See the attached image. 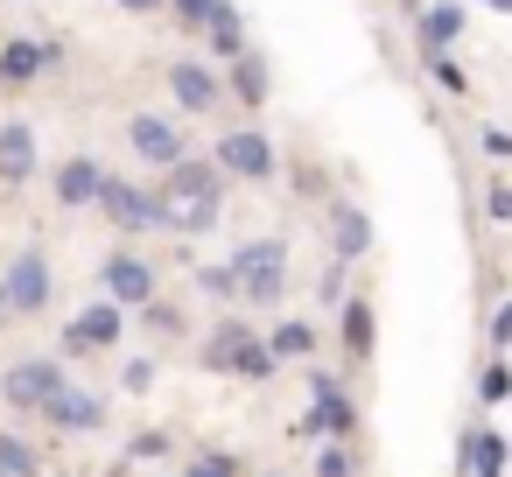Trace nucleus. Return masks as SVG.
<instances>
[{
    "mask_svg": "<svg viewBox=\"0 0 512 477\" xmlns=\"http://www.w3.org/2000/svg\"><path fill=\"white\" fill-rule=\"evenodd\" d=\"M218 169H225V176H246V183H267V176H274V148H267V134H253V127L225 134V141H218Z\"/></svg>",
    "mask_w": 512,
    "mask_h": 477,
    "instance_id": "0eeeda50",
    "label": "nucleus"
},
{
    "mask_svg": "<svg viewBox=\"0 0 512 477\" xmlns=\"http://www.w3.org/2000/svg\"><path fill=\"white\" fill-rule=\"evenodd\" d=\"M169 92H176V106H183V113H211L225 85H218L204 64H176V71H169Z\"/></svg>",
    "mask_w": 512,
    "mask_h": 477,
    "instance_id": "9b49d317",
    "label": "nucleus"
},
{
    "mask_svg": "<svg viewBox=\"0 0 512 477\" xmlns=\"http://www.w3.org/2000/svg\"><path fill=\"white\" fill-rule=\"evenodd\" d=\"M0 288H8V309H15V316H36V309L50 302V260H43V253H22Z\"/></svg>",
    "mask_w": 512,
    "mask_h": 477,
    "instance_id": "1a4fd4ad",
    "label": "nucleus"
},
{
    "mask_svg": "<svg viewBox=\"0 0 512 477\" xmlns=\"http://www.w3.org/2000/svg\"><path fill=\"white\" fill-rule=\"evenodd\" d=\"M246 337H253L246 316H218V330L204 337V372H225V379H232V358L246 351Z\"/></svg>",
    "mask_w": 512,
    "mask_h": 477,
    "instance_id": "ddd939ff",
    "label": "nucleus"
},
{
    "mask_svg": "<svg viewBox=\"0 0 512 477\" xmlns=\"http://www.w3.org/2000/svg\"><path fill=\"white\" fill-rule=\"evenodd\" d=\"M29 169H36V134L29 127H0V176L22 183Z\"/></svg>",
    "mask_w": 512,
    "mask_h": 477,
    "instance_id": "4468645a",
    "label": "nucleus"
},
{
    "mask_svg": "<svg viewBox=\"0 0 512 477\" xmlns=\"http://www.w3.org/2000/svg\"><path fill=\"white\" fill-rule=\"evenodd\" d=\"M330 232H337V253H344V260H358V253L372 246V225H365L358 211H337V218H330Z\"/></svg>",
    "mask_w": 512,
    "mask_h": 477,
    "instance_id": "4be33fe9",
    "label": "nucleus"
},
{
    "mask_svg": "<svg viewBox=\"0 0 512 477\" xmlns=\"http://www.w3.org/2000/svg\"><path fill=\"white\" fill-rule=\"evenodd\" d=\"M71 372L57 365V358H22V365H8L0 372V393H8V407L15 414H43L50 400H57V386H64Z\"/></svg>",
    "mask_w": 512,
    "mask_h": 477,
    "instance_id": "7ed1b4c3",
    "label": "nucleus"
},
{
    "mask_svg": "<svg viewBox=\"0 0 512 477\" xmlns=\"http://www.w3.org/2000/svg\"><path fill=\"white\" fill-rule=\"evenodd\" d=\"M43 421H50V428H64V435H99V428H106V400L64 379V386H57V400L43 407Z\"/></svg>",
    "mask_w": 512,
    "mask_h": 477,
    "instance_id": "423d86ee",
    "label": "nucleus"
},
{
    "mask_svg": "<svg viewBox=\"0 0 512 477\" xmlns=\"http://www.w3.org/2000/svg\"><path fill=\"white\" fill-rule=\"evenodd\" d=\"M99 204H106V218L113 225H127V232H169V197H155V190H134V183H99Z\"/></svg>",
    "mask_w": 512,
    "mask_h": 477,
    "instance_id": "20e7f679",
    "label": "nucleus"
},
{
    "mask_svg": "<svg viewBox=\"0 0 512 477\" xmlns=\"http://www.w3.org/2000/svg\"><path fill=\"white\" fill-rule=\"evenodd\" d=\"M232 92H239L246 106H260V99H267V64L239 50V64H232Z\"/></svg>",
    "mask_w": 512,
    "mask_h": 477,
    "instance_id": "412c9836",
    "label": "nucleus"
},
{
    "mask_svg": "<svg viewBox=\"0 0 512 477\" xmlns=\"http://www.w3.org/2000/svg\"><path fill=\"white\" fill-rule=\"evenodd\" d=\"M0 477H43L36 442H22V435H8V428H0Z\"/></svg>",
    "mask_w": 512,
    "mask_h": 477,
    "instance_id": "f3484780",
    "label": "nucleus"
},
{
    "mask_svg": "<svg viewBox=\"0 0 512 477\" xmlns=\"http://www.w3.org/2000/svg\"><path fill=\"white\" fill-rule=\"evenodd\" d=\"M169 449H176V435H169V428H148V435L127 442V463H134V456H169Z\"/></svg>",
    "mask_w": 512,
    "mask_h": 477,
    "instance_id": "a878e982",
    "label": "nucleus"
},
{
    "mask_svg": "<svg viewBox=\"0 0 512 477\" xmlns=\"http://www.w3.org/2000/svg\"><path fill=\"white\" fill-rule=\"evenodd\" d=\"M463 463H470L477 477H505V442H498V428H470V435H463Z\"/></svg>",
    "mask_w": 512,
    "mask_h": 477,
    "instance_id": "2eb2a0df",
    "label": "nucleus"
},
{
    "mask_svg": "<svg viewBox=\"0 0 512 477\" xmlns=\"http://www.w3.org/2000/svg\"><path fill=\"white\" fill-rule=\"evenodd\" d=\"M120 8H134V15H155V8H162V0H120Z\"/></svg>",
    "mask_w": 512,
    "mask_h": 477,
    "instance_id": "7c9ffc66",
    "label": "nucleus"
},
{
    "mask_svg": "<svg viewBox=\"0 0 512 477\" xmlns=\"http://www.w3.org/2000/svg\"><path fill=\"white\" fill-rule=\"evenodd\" d=\"M120 330H127V309L106 295V302H92L85 316H71V323H64V351H113V344H120Z\"/></svg>",
    "mask_w": 512,
    "mask_h": 477,
    "instance_id": "39448f33",
    "label": "nucleus"
},
{
    "mask_svg": "<svg viewBox=\"0 0 512 477\" xmlns=\"http://www.w3.org/2000/svg\"><path fill=\"white\" fill-rule=\"evenodd\" d=\"M316 477H358V456H351V442H330V449L316 456Z\"/></svg>",
    "mask_w": 512,
    "mask_h": 477,
    "instance_id": "393cba45",
    "label": "nucleus"
},
{
    "mask_svg": "<svg viewBox=\"0 0 512 477\" xmlns=\"http://www.w3.org/2000/svg\"><path fill=\"white\" fill-rule=\"evenodd\" d=\"M127 141H134V155L141 162H155V169H176L190 148H183V134L169 127V120H155V113H134L127 120Z\"/></svg>",
    "mask_w": 512,
    "mask_h": 477,
    "instance_id": "6e6552de",
    "label": "nucleus"
},
{
    "mask_svg": "<svg viewBox=\"0 0 512 477\" xmlns=\"http://www.w3.org/2000/svg\"><path fill=\"white\" fill-rule=\"evenodd\" d=\"M456 29H463V8H428V15H421V43H428V50L456 43Z\"/></svg>",
    "mask_w": 512,
    "mask_h": 477,
    "instance_id": "5701e85b",
    "label": "nucleus"
},
{
    "mask_svg": "<svg viewBox=\"0 0 512 477\" xmlns=\"http://www.w3.org/2000/svg\"><path fill=\"white\" fill-rule=\"evenodd\" d=\"M120 386H127V393H148V386H155V365H148V358H134V365L120 372Z\"/></svg>",
    "mask_w": 512,
    "mask_h": 477,
    "instance_id": "cd10ccee",
    "label": "nucleus"
},
{
    "mask_svg": "<svg viewBox=\"0 0 512 477\" xmlns=\"http://www.w3.org/2000/svg\"><path fill=\"white\" fill-rule=\"evenodd\" d=\"M267 351H274V358H309V351H316V330H309L302 316H288V323H274Z\"/></svg>",
    "mask_w": 512,
    "mask_h": 477,
    "instance_id": "a211bd4d",
    "label": "nucleus"
},
{
    "mask_svg": "<svg viewBox=\"0 0 512 477\" xmlns=\"http://www.w3.org/2000/svg\"><path fill=\"white\" fill-rule=\"evenodd\" d=\"M211 8H218V0H176V15H183V22H190V29H197V22H204V15H211Z\"/></svg>",
    "mask_w": 512,
    "mask_h": 477,
    "instance_id": "c85d7f7f",
    "label": "nucleus"
},
{
    "mask_svg": "<svg viewBox=\"0 0 512 477\" xmlns=\"http://www.w3.org/2000/svg\"><path fill=\"white\" fill-rule=\"evenodd\" d=\"M176 477H239V456H225V449H204V456H190Z\"/></svg>",
    "mask_w": 512,
    "mask_h": 477,
    "instance_id": "b1692460",
    "label": "nucleus"
},
{
    "mask_svg": "<svg viewBox=\"0 0 512 477\" xmlns=\"http://www.w3.org/2000/svg\"><path fill=\"white\" fill-rule=\"evenodd\" d=\"M491 344H498V351H505V344H512V302H505V309H498V323H491Z\"/></svg>",
    "mask_w": 512,
    "mask_h": 477,
    "instance_id": "c756f323",
    "label": "nucleus"
},
{
    "mask_svg": "<svg viewBox=\"0 0 512 477\" xmlns=\"http://www.w3.org/2000/svg\"><path fill=\"white\" fill-rule=\"evenodd\" d=\"M106 295H113L120 309L155 302V267H148V260H134V253H113V260H106Z\"/></svg>",
    "mask_w": 512,
    "mask_h": 477,
    "instance_id": "9d476101",
    "label": "nucleus"
},
{
    "mask_svg": "<svg viewBox=\"0 0 512 477\" xmlns=\"http://www.w3.org/2000/svg\"><path fill=\"white\" fill-rule=\"evenodd\" d=\"M484 400H491V407L512 400V372H505V365H484Z\"/></svg>",
    "mask_w": 512,
    "mask_h": 477,
    "instance_id": "bb28decb",
    "label": "nucleus"
},
{
    "mask_svg": "<svg viewBox=\"0 0 512 477\" xmlns=\"http://www.w3.org/2000/svg\"><path fill=\"white\" fill-rule=\"evenodd\" d=\"M99 183H106L99 162H92V155H71V162L57 169V204H71V211H78V204H99Z\"/></svg>",
    "mask_w": 512,
    "mask_h": 477,
    "instance_id": "f8f14e48",
    "label": "nucleus"
},
{
    "mask_svg": "<svg viewBox=\"0 0 512 477\" xmlns=\"http://www.w3.org/2000/svg\"><path fill=\"white\" fill-rule=\"evenodd\" d=\"M267 477H281V470H267Z\"/></svg>",
    "mask_w": 512,
    "mask_h": 477,
    "instance_id": "473e14b6",
    "label": "nucleus"
},
{
    "mask_svg": "<svg viewBox=\"0 0 512 477\" xmlns=\"http://www.w3.org/2000/svg\"><path fill=\"white\" fill-rule=\"evenodd\" d=\"M225 274H232V295H239V302L274 309V302L288 295V246H281V239H253V246L232 253Z\"/></svg>",
    "mask_w": 512,
    "mask_h": 477,
    "instance_id": "f257e3e1",
    "label": "nucleus"
},
{
    "mask_svg": "<svg viewBox=\"0 0 512 477\" xmlns=\"http://www.w3.org/2000/svg\"><path fill=\"white\" fill-rule=\"evenodd\" d=\"M337 330H344V351H351V358L365 365V358H372V309H365V302H351Z\"/></svg>",
    "mask_w": 512,
    "mask_h": 477,
    "instance_id": "6ab92c4d",
    "label": "nucleus"
},
{
    "mask_svg": "<svg viewBox=\"0 0 512 477\" xmlns=\"http://www.w3.org/2000/svg\"><path fill=\"white\" fill-rule=\"evenodd\" d=\"M0 309H8V288H0Z\"/></svg>",
    "mask_w": 512,
    "mask_h": 477,
    "instance_id": "2f4dec72",
    "label": "nucleus"
},
{
    "mask_svg": "<svg viewBox=\"0 0 512 477\" xmlns=\"http://www.w3.org/2000/svg\"><path fill=\"white\" fill-rule=\"evenodd\" d=\"M309 414L288 428V435H302V442H351L358 435V407H351V393L330 379V372H309Z\"/></svg>",
    "mask_w": 512,
    "mask_h": 477,
    "instance_id": "f03ea898",
    "label": "nucleus"
},
{
    "mask_svg": "<svg viewBox=\"0 0 512 477\" xmlns=\"http://www.w3.org/2000/svg\"><path fill=\"white\" fill-rule=\"evenodd\" d=\"M43 64H50L43 43H0V78H8V85H29Z\"/></svg>",
    "mask_w": 512,
    "mask_h": 477,
    "instance_id": "dca6fc26",
    "label": "nucleus"
},
{
    "mask_svg": "<svg viewBox=\"0 0 512 477\" xmlns=\"http://www.w3.org/2000/svg\"><path fill=\"white\" fill-rule=\"evenodd\" d=\"M204 29H211V43H218L225 57H239V50H246V29H239V15L225 8V0H218V8L204 15Z\"/></svg>",
    "mask_w": 512,
    "mask_h": 477,
    "instance_id": "aec40b11",
    "label": "nucleus"
}]
</instances>
